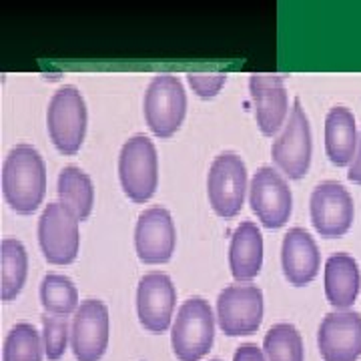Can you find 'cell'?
I'll use <instances>...</instances> for the list:
<instances>
[{
    "mask_svg": "<svg viewBox=\"0 0 361 361\" xmlns=\"http://www.w3.org/2000/svg\"><path fill=\"white\" fill-rule=\"evenodd\" d=\"M2 193L20 215L35 213L47 193V167L30 145H16L2 165Z\"/></svg>",
    "mask_w": 361,
    "mask_h": 361,
    "instance_id": "obj_1",
    "label": "cell"
},
{
    "mask_svg": "<svg viewBox=\"0 0 361 361\" xmlns=\"http://www.w3.org/2000/svg\"><path fill=\"white\" fill-rule=\"evenodd\" d=\"M215 337L213 310L201 297L187 299L171 327V345L180 361H199L209 353Z\"/></svg>",
    "mask_w": 361,
    "mask_h": 361,
    "instance_id": "obj_2",
    "label": "cell"
},
{
    "mask_svg": "<svg viewBox=\"0 0 361 361\" xmlns=\"http://www.w3.org/2000/svg\"><path fill=\"white\" fill-rule=\"evenodd\" d=\"M118 179L125 195L135 203L149 201L159 183V159L155 142L145 135H135L123 145L118 155Z\"/></svg>",
    "mask_w": 361,
    "mask_h": 361,
    "instance_id": "obj_3",
    "label": "cell"
},
{
    "mask_svg": "<svg viewBox=\"0 0 361 361\" xmlns=\"http://www.w3.org/2000/svg\"><path fill=\"white\" fill-rule=\"evenodd\" d=\"M187 113V94L179 77L163 73L149 82L145 92V121L159 139L173 137Z\"/></svg>",
    "mask_w": 361,
    "mask_h": 361,
    "instance_id": "obj_4",
    "label": "cell"
},
{
    "mask_svg": "<svg viewBox=\"0 0 361 361\" xmlns=\"http://www.w3.org/2000/svg\"><path fill=\"white\" fill-rule=\"evenodd\" d=\"M47 125L51 141L63 155L78 153L87 133V104L78 89L66 85L52 94Z\"/></svg>",
    "mask_w": 361,
    "mask_h": 361,
    "instance_id": "obj_5",
    "label": "cell"
},
{
    "mask_svg": "<svg viewBox=\"0 0 361 361\" xmlns=\"http://www.w3.org/2000/svg\"><path fill=\"white\" fill-rule=\"evenodd\" d=\"M247 167L243 159L235 153H221L215 157L207 177V193L213 211L231 219L245 201L247 193Z\"/></svg>",
    "mask_w": 361,
    "mask_h": 361,
    "instance_id": "obj_6",
    "label": "cell"
},
{
    "mask_svg": "<svg viewBox=\"0 0 361 361\" xmlns=\"http://www.w3.org/2000/svg\"><path fill=\"white\" fill-rule=\"evenodd\" d=\"M39 243L52 265H68L78 255V219L63 203H49L39 219Z\"/></svg>",
    "mask_w": 361,
    "mask_h": 361,
    "instance_id": "obj_7",
    "label": "cell"
},
{
    "mask_svg": "<svg viewBox=\"0 0 361 361\" xmlns=\"http://www.w3.org/2000/svg\"><path fill=\"white\" fill-rule=\"evenodd\" d=\"M217 322L227 336L255 334L263 322V291L257 285H229L217 297Z\"/></svg>",
    "mask_w": 361,
    "mask_h": 361,
    "instance_id": "obj_8",
    "label": "cell"
},
{
    "mask_svg": "<svg viewBox=\"0 0 361 361\" xmlns=\"http://www.w3.org/2000/svg\"><path fill=\"white\" fill-rule=\"evenodd\" d=\"M311 151V127L301 103L295 101L285 123L283 133L277 137V141L271 147V155L275 165L283 171L289 179H301L310 171Z\"/></svg>",
    "mask_w": 361,
    "mask_h": 361,
    "instance_id": "obj_9",
    "label": "cell"
},
{
    "mask_svg": "<svg viewBox=\"0 0 361 361\" xmlns=\"http://www.w3.org/2000/svg\"><path fill=\"white\" fill-rule=\"evenodd\" d=\"M249 205L267 229H281L291 217V189L273 167H261L249 185Z\"/></svg>",
    "mask_w": 361,
    "mask_h": 361,
    "instance_id": "obj_10",
    "label": "cell"
},
{
    "mask_svg": "<svg viewBox=\"0 0 361 361\" xmlns=\"http://www.w3.org/2000/svg\"><path fill=\"white\" fill-rule=\"evenodd\" d=\"M310 209L311 223L322 237L345 235L355 215L351 195L337 180H325L313 189Z\"/></svg>",
    "mask_w": 361,
    "mask_h": 361,
    "instance_id": "obj_11",
    "label": "cell"
},
{
    "mask_svg": "<svg viewBox=\"0 0 361 361\" xmlns=\"http://www.w3.org/2000/svg\"><path fill=\"white\" fill-rule=\"evenodd\" d=\"M109 345V307L99 299L80 301L71 325V348L78 361H99Z\"/></svg>",
    "mask_w": 361,
    "mask_h": 361,
    "instance_id": "obj_12",
    "label": "cell"
},
{
    "mask_svg": "<svg viewBox=\"0 0 361 361\" xmlns=\"http://www.w3.org/2000/svg\"><path fill=\"white\" fill-rule=\"evenodd\" d=\"M177 243L175 223L167 209L151 207L145 209L135 227V249L142 263L159 265L173 257Z\"/></svg>",
    "mask_w": 361,
    "mask_h": 361,
    "instance_id": "obj_13",
    "label": "cell"
},
{
    "mask_svg": "<svg viewBox=\"0 0 361 361\" xmlns=\"http://www.w3.org/2000/svg\"><path fill=\"white\" fill-rule=\"evenodd\" d=\"M177 291L165 273H147L137 287V313L139 322L151 334H163L171 327Z\"/></svg>",
    "mask_w": 361,
    "mask_h": 361,
    "instance_id": "obj_14",
    "label": "cell"
},
{
    "mask_svg": "<svg viewBox=\"0 0 361 361\" xmlns=\"http://www.w3.org/2000/svg\"><path fill=\"white\" fill-rule=\"evenodd\" d=\"M317 345L325 361H355L361 355V315L355 311H331L323 317Z\"/></svg>",
    "mask_w": 361,
    "mask_h": 361,
    "instance_id": "obj_15",
    "label": "cell"
},
{
    "mask_svg": "<svg viewBox=\"0 0 361 361\" xmlns=\"http://www.w3.org/2000/svg\"><path fill=\"white\" fill-rule=\"evenodd\" d=\"M249 90L255 106L257 125L263 135H275L285 125L289 113L287 90L281 75L275 73H255L249 78Z\"/></svg>",
    "mask_w": 361,
    "mask_h": 361,
    "instance_id": "obj_16",
    "label": "cell"
},
{
    "mask_svg": "<svg viewBox=\"0 0 361 361\" xmlns=\"http://www.w3.org/2000/svg\"><path fill=\"white\" fill-rule=\"evenodd\" d=\"M322 265V253L310 233L301 227L289 229L281 245V267L287 281L295 287L311 283Z\"/></svg>",
    "mask_w": 361,
    "mask_h": 361,
    "instance_id": "obj_17",
    "label": "cell"
},
{
    "mask_svg": "<svg viewBox=\"0 0 361 361\" xmlns=\"http://www.w3.org/2000/svg\"><path fill=\"white\" fill-rule=\"evenodd\" d=\"M229 267L239 283L255 279L263 267V237L253 221H243L233 231Z\"/></svg>",
    "mask_w": 361,
    "mask_h": 361,
    "instance_id": "obj_18",
    "label": "cell"
},
{
    "mask_svg": "<svg viewBox=\"0 0 361 361\" xmlns=\"http://www.w3.org/2000/svg\"><path fill=\"white\" fill-rule=\"evenodd\" d=\"M360 265L348 253H336L325 261V295L337 311H348L357 299Z\"/></svg>",
    "mask_w": 361,
    "mask_h": 361,
    "instance_id": "obj_19",
    "label": "cell"
},
{
    "mask_svg": "<svg viewBox=\"0 0 361 361\" xmlns=\"http://www.w3.org/2000/svg\"><path fill=\"white\" fill-rule=\"evenodd\" d=\"M357 145L360 139L353 113L345 106H334L325 116V151L329 161L337 167L353 163Z\"/></svg>",
    "mask_w": 361,
    "mask_h": 361,
    "instance_id": "obj_20",
    "label": "cell"
},
{
    "mask_svg": "<svg viewBox=\"0 0 361 361\" xmlns=\"http://www.w3.org/2000/svg\"><path fill=\"white\" fill-rule=\"evenodd\" d=\"M56 193L61 203L77 217L78 221H85L92 211L94 205V187L90 177L82 169L68 165L61 171L59 183H56Z\"/></svg>",
    "mask_w": 361,
    "mask_h": 361,
    "instance_id": "obj_21",
    "label": "cell"
},
{
    "mask_svg": "<svg viewBox=\"0 0 361 361\" xmlns=\"http://www.w3.org/2000/svg\"><path fill=\"white\" fill-rule=\"evenodd\" d=\"M28 275V255L25 245L14 239L4 237L0 243V295L2 301H13L23 291Z\"/></svg>",
    "mask_w": 361,
    "mask_h": 361,
    "instance_id": "obj_22",
    "label": "cell"
},
{
    "mask_svg": "<svg viewBox=\"0 0 361 361\" xmlns=\"http://www.w3.org/2000/svg\"><path fill=\"white\" fill-rule=\"evenodd\" d=\"M40 303L51 315H71L78 310V291L75 283L59 273H49L40 283Z\"/></svg>",
    "mask_w": 361,
    "mask_h": 361,
    "instance_id": "obj_23",
    "label": "cell"
},
{
    "mask_svg": "<svg viewBox=\"0 0 361 361\" xmlns=\"http://www.w3.org/2000/svg\"><path fill=\"white\" fill-rule=\"evenodd\" d=\"M267 361H303V339L291 323H277L265 334Z\"/></svg>",
    "mask_w": 361,
    "mask_h": 361,
    "instance_id": "obj_24",
    "label": "cell"
},
{
    "mask_svg": "<svg viewBox=\"0 0 361 361\" xmlns=\"http://www.w3.org/2000/svg\"><path fill=\"white\" fill-rule=\"evenodd\" d=\"M44 343L30 323H18L4 339V361H42Z\"/></svg>",
    "mask_w": 361,
    "mask_h": 361,
    "instance_id": "obj_25",
    "label": "cell"
},
{
    "mask_svg": "<svg viewBox=\"0 0 361 361\" xmlns=\"http://www.w3.org/2000/svg\"><path fill=\"white\" fill-rule=\"evenodd\" d=\"M68 337H71V327L65 315L47 313L42 317V343L49 360L56 361L65 355Z\"/></svg>",
    "mask_w": 361,
    "mask_h": 361,
    "instance_id": "obj_26",
    "label": "cell"
},
{
    "mask_svg": "<svg viewBox=\"0 0 361 361\" xmlns=\"http://www.w3.org/2000/svg\"><path fill=\"white\" fill-rule=\"evenodd\" d=\"M187 80L191 85V89L201 97V99H211L215 97L223 85L227 82V75L221 71H213V73H189Z\"/></svg>",
    "mask_w": 361,
    "mask_h": 361,
    "instance_id": "obj_27",
    "label": "cell"
},
{
    "mask_svg": "<svg viewBox=\"0 0 361 361\" xmlns=\"http://www.w3.org/2000/svg\"><path fill=\"white\" fill-rule=\"evenodd\" d=\"M233 361H267V357H265L263 349H259L253 343H245V345H241L235 351Z\"/></svg>",
    "mask_w": 361,
    "mask_h": 361,
    "instance_id": "obj_28",
    "label": "cell"
},
{
    "mask_svg": "<svg viewBox=\"0 0 361 361\" xmlns=\"http://www.w3.org/2000/svg\"><path fill=\"white\" fill-rule=\"evenodd\" d=\"M348 177L349 180H353V183L361 185V133H360V145H357V153H355V159H353V163H351V167H349Z\"/></svg>",
    "mask_w": 361,
    "mask_h": 361,
    "instance_id": "obj_29",
    "label": "cell"
},
{
    "mask_svg": "<svg viewBox=\"0 0 361 361\" xmlns=\"http://www.w3.org/2000/svg\"><path fill=\"white\" fill-rule=\"evenodd\" d=\"M211 361H221V360H211Z\"/></svg>",
    "mask_w": 361,
    "mask_h": 361,
    "instance_id": "obj_30",
    "label": "cell"
}]
</instances>
